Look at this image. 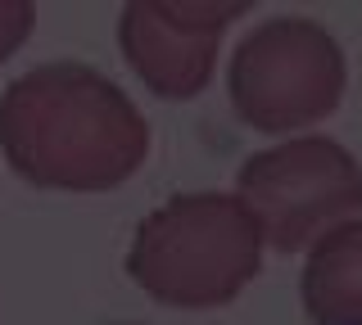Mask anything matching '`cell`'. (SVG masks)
<instances>
[{
    "instance_id": "5b68a950",
    "label": "cell",
    "mask_w": 362,
    "mask_h": 325,
    "mask_svg": "<svg viewBox=\"0 0 362 325\" xmlns=\"http://www.w3.org/2000/svg\"><path fill=\"white\" fill-rule=\"evenodd\" d=\"M249 9V0H132L118 18L122 59L158 99H195L213 77L226 23Z\"/></svg>"
},
{
    "instance_id": "7a4b0ae2",
    "label": "cell",
    "mask_w": 362,
    "mask_h": 325,
    "mask_svg": "<svg viewBox=\"0 0 362 325\" xmlns=\"http://www.w3.org/2000/svg\"><path fill=\"white\" fill-rule=\"evenodd\" d=\"M263 266V235L235 195H177L136 226L127 276L168 307H222Z\"/></svg>"
},
{
    "instance_id": "ba28073f",
    "label": "cell",
    "mask_w": 362,
    "mask_h": 325,
    "mask_svg": "<svg viewBox=\"0 0 362 325\" xmlns=\"http://www.w3.org/2000/svg\"><path fill=\"white\" fill-rule=\"evenodd\" d=\"M118 325H127V321H118Z\"/></svg>"
},
{
    "instance_id": "52a82bcc",
    "label": "cell",
    "mask_w": 362,
    "mask_h": 325,
    "mask_svg": "<svg viewBox=\"0 0 362 325\" xmlns=\"http://www.w3.org/2000/svg\"><path fill=\"white\" fill-rule=\"evenodd\" d=\"M32 23H37V5H28V0H0V63L32 37Z\"/></svg>"
},
{
    "instance_id": "6da1fadb",
    "label": "cell",
    "mask_w": 362,
    "mask_h": 325,
    "mask_svg": "<svg viewBox=\"0 0 362 325\" xmlns=\"http://www.w3.org/2000/svg\"><path fill=\"white\" fill-rule=\"evenodd\" d=\"M0 154L41 190L100 195L150 154V122L100 68L59 59L23 73L0 95Z\"/></svg>"
},
{
    "instance_id": "8992f818",
    "label": "cell",
    "mask_w": 362,
    "mask_h": 325,
    "mask_svg": "<svg viewBox=\"0 0 362 325\" xmlns=\"http://www.w3.org/2000/svg\"><path fill=\"white\" fill-rule=\"evenodd\" d=\"M299 298L313 325H362V217L308 244Z\"/></svg>"
},
{
    "instance_id": "277c9868",
    "label": "cell",
    "mask_w": 362,
    "mask_h": 325,
    "mask_svg": "<svg viewBox=\"0 0 362 325\" xmlns=\"http://www.w3.org/2000/svg\"><path fill=\"white\" fill-rule=\"evenodd\" d=\"M235 199L276 253H299L362 208V167L331 136H290L245 159Z\"/></svg>"
},
{
    "instance_id": "3957f363",
    "label": "cell",
    "mask_w": 362,
    "mask_h": 325,
    "mask_svg": "<svg viewBox=\"0 0 362 325\" xmlns=\"http://www.w3.org/2000/svg\"><path fill=\"white\" fill-rule=\"evenodd\" d=\"M344 50L313 18H267L231 50L226 91L245 127L281 136L331 118L344 99Z\"/></svg>"
}]
</instances>
